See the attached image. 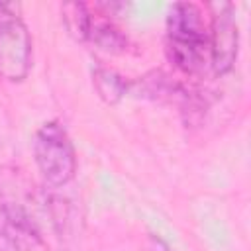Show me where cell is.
<instances>
[{
	"instance_id": "obj_1",
	"label": "cell",
	"mask_w": 251,
	"mask_h": 251,
	"mask_svg": "<svg viewBox=\"0 0 251 251\" xmlns=\"http://www.w3.org/2000/svg\"><path fill=\"white\" fill-rule=\"evenodd\" d=\"M167 51L184 73H200L210 63V33L202 10L192 2H176L167 14Z\"/></svg>"
},
{
	"instance_id": "obj_2",
	"label": "cell",
	"mask_w": 251,
	"mask_h": 251,
	"mask_svg": "<svg viewBox=\"0 0 251 251\" xmlns=\"http://www.w3.org/2000/svg\"><path fill=\"white\" fill-rule=\"evenodd\" d=\"M33 155L47 186L63 188L73 180L76 173V155L67 129L59 122H47L37 129Z\"/></svg>"
},
{
	"instance_id": "obj_3",
	"label": "cell",
	"mask_w": 251,
	"mask_h": 251,
	"mask_svg": "<svg viewBox=\"0 0 251 251\" xmlns=\"http://www.w3.org/2000/svg\"><path fill=\"white\" fill-rule=\"evenodd\" d=\"M31 51L27 25L10 4L0 2V76L12 82L24 80L31 67Z\"/></svg>"
},
{
	"instance_id": "obj_4",
	"label": "cell",
	"mask_w": 251,
	"mask_h": 251,
	"mask_svg": "<svg viewBox=\"0 0 251 251\" xmlns=\"http://www.w3.org/2000/svg\"><path fill=\"white\" fill-rule=\"evenodd\" d=\"M210 24V65L216 75H226L233 69L239 49V29L235 10L229 2H214Z\"/></svg>"
},
{
	"instance_id": "obj_5",
	"label": "cell",
	"mask_w": 251,
	"mask_h": 251,
	"mask_svg": "<svg viewBox=\"0 0 251 251\" xmlns=\"http://www.w3.org/2000/svg\"><path fill=\"white\" fill-rule=\"evenodd\" d=\"M41 231L29 212L18 204H0V251H33Z\"/></svg>"
},
{
	"instance_id": "obj_6",
	"label": "cell",
	"mask_w": 251,
	"mask_h": 251,
	"mask_svg": "<svg viewBox=\"0 0 251 251\" xmlns=\"http://www.w3.org/2000/svg\"><path fill=\"white\" fill-rule=\"evenodd\" d=\"M84 41H90L92 45H96L106 53H122L127 45V37L122 33V29L106 14L92 10L88 14Z\"/></svg>"
},
{
	"instance_id": "obj_7",
	"label": "cell",
	"mask_w": 251,
	"mask_h": 251,
	"mask_svg": "<svg viewBox=\"0 0 251 251\" xmlns=\"http://www.w3.org/2000/svg\"><path fill=\"white\" fill-rule=\"evenodd\" d=\"M92 82H94V88L98 92V96L106 102V104H116L120 102L126 92H127V84L126 80L112 69L108 67H96L94 73H92Z\"/></svg>"
},
{
	"instance_id": "obj_8",
	"label": "cell",
	"mask_w": 251,
	"mask_h": 251,
	"mask_svg": "<svg viewBox=\"0 0 251 251\" xmlns=\"http://www.w3.org/2000/svg\"><path fill=\"white\" fill-rule=\"evenodd\" d=\"M51 210V218H53V226L55 231L61 239H69L73 237L75 229L78 227V214L73 206V202H69L67 198H51L49 204Z\"/></svg>"
},
{
	"instance_id": "obj_9",
	"label": "cell",
	"mask_w": 251,
	"mask_h": 251,
	"mask_svg": "<svg viewBox=\"0 0 251 251\" xmlns=\"http://www.w3.org/2000/svg\"><path fill=\"white\" fill-rule=\"evenodd\" d=\"M88 14L90 8L82 2H69L61 6V16H63V24L69 29V33L80 41H84V31H86V24H88Z\"/></svg>"
}]
</instances>
